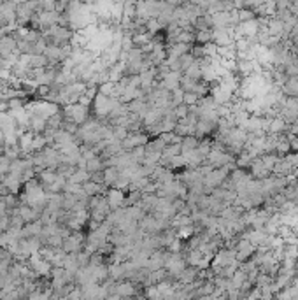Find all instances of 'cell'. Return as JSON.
<instances>
[{
    "label": "cell",
    "instance_id": "obj_1",
    "mask_svg": "<svg viewBox=\"0 0 298 300\" xmlns=\"http://www.w3.org/2000/svg\"><path fill=\"white\" fill-rule=\"evenodd\" d=\"M88 112H89V107H86V105H83L78 102V104L65 105L62 114H63V119H65V121H70V123H76L78 127H81L86 119L89 118Z\"/></svg>",
    "mask_w": 298,
    "mask_h": 300
},
{
    "label": "cell",
    "instance_id": "obj_2",
    "mask_svg": "<svg viewBox=\"0 0 298 300\" xmlns=\"http://www.w3.org/2000/svg\"><path fill=\"white\" fill-rule=\"evenodd\" d=\"M85 241H86V237H85L83 232H72V234L63 241L62 250L65 251L67 254L81 253V251L85 250Z\"/></svg>",
    "mask_w": 298,
    "mask_h": 300
},
{
    "label": "cell",
    "instance_id": "obj_3",
    "mask_svg": "<svg viewBox=\"0 0 298 300\" xmlns=\"http://www.w3.org/2000/svg\"><path fill=\"white\" fill-rule=\"evenodd\" d=\"M28 267L34 270L35 274L39 277H51V270H53V265L49 262H46L39 253L37 254H32L30 258L27 260Z\"/></svg>",
    "mask_w": 298,
    "mask_h": 300
},
{
    "label": "cell",
    "instance_id": "obj_4",
    "mask_svg": "<svg viewBox=\"0 0 298 300\" xmlns=\"http://www.w3.org/2000/svg\"><path fill=\"white\" fill-rule=\"evenodd\" d=\"M147 143H149L147 134H144V132H135V134H128V137L121 143V148H123V151H128V153H130V151H133L135 148L146 146Z\"/></svg>",
    "mask_w": 298,
    "mask_h": 300
},
{
    "label": "cell",
    "instance_id": "obj_5",
    "mask_svg": "<svg viewBox=\"0 0 298 300\" xmlns=\"http://www.w3.org/2000/svg\"><path fill=\"white\" fill-rule=\"evenodd\" d=\"M105 200H107L109 207H111V211H116V209H121L125 207V192H121V190H116V188H109L107 192H105Z\"/></svg>",
    "mask_w": 298,
    "mask_h": 300
},
{
    "label": "cell",
    "instance_id": "obj_6",
    "mask_svg": "<svg viewBox=\"0 0 298 300\" xmlns=\"http://www.w3.org/2000/svg\"><path fill=\"white\" fill-rule=\"evenodd\" d=\"M14 51H18V43L12 35H5L0 39V58L2 60H7Z\"/></svg>",
    "mask_w": 298,
    "mask_h": 300
},
{
    "label": "cell",
    "instance_id": "obj_7",
    "mask_svg": "<svg viewBox=\"0 0 298 300\" xmlns=\"http://www.w3.org/2000/svg\"><path fill=\"white\" fill-rule=\"evenodd\" d=\"M181 77H182V74L181 72H169L167 76H163L162 77V81H160V86L162 88H165L167 92H174V90H177V88H181Z\"/></svg>",
    "mask_w": 298,
    "mask_h": 300
},
{
    "label": "cell",
    "instance_id": "obj_8",
    "mask_svg": "<svg viewBox=\"0 0 298 300\" xmlns=\"http://www.w3.org/2000/svg\"><path fill=\"white\" fill-rule=\"evenodd\" d=\"M114 295L121 297L123 300L133 299L137 297V286L132 281H120L116 283V290H114Z\"/></svg>",
    "mask_w": 298,
    "mask_h": 300
},
{
    "label": "cell",
    "instance_id": "obj_9",
    "mask_svg": "<svg viewBox=\"0 0 298 300\" xmlns=\"http://www.w3.org/2000/svg\"><path fill=\"white\" fill-rule=\"evenodd\" d=\"M16 211H18V214L21 216V219L25 221V225H27V223H35V221H39V219H41V212H37L35 209L28 207V205H20Z\"/></svg>",
    "mask_w": 298,
    "mask_h": 300
},
{
    "label": "cell",
    "instance_id": "obj_10",
    "mask_svg": "<svg viewBox=\"0 0 298 300\" xmlns=\"http://www.w3.org/2000/svg\"><path fill=\"white\" fill-rule=\"evenodd\" d=\"M107 270H109V279H113V281L116 283L127 281V274H125L123 263H109Z\"/></svg>",
    "mask_w": 298,
    "mask_h": 300
},
{
    "label": "cell",
    "instance_id": "obj_11",
    "mask_svg": "<svg viewBox=\"0 0 298 300\" xmlns=\"http://www.w3.org/2000/svg\"><path fill=\"white\" fill-rule=\"evenodd\" d=\"M107 190L109 188L105 185H97V183H93V181H88L83 185V192H85V195L88 197V199L97 197V195H105Z\"/></svg>",
    "mask_w": 298,
    "mask_h": 300
},
{
    "label": "cell",
    "instance_id": "obj_12",
    "mask_svg": "<svg viewBox=\"0 0 298 300\" xmlns=\"http://www.w3.org/2000/svg\"><path fill=\"white\" fill-rule=\"evenodd\" d=\"M120 176H121V172L116 169V167H105V169H104V183H105V186L113 188L114 183L120 179Z\"/></svg>",
    "mask_w": 298,
    "mask_h": 300
},
{
    "label": "cell",
    "instance_id": "obj_13",
    "mask_svg": "<svg viewBox=\"0 0 298 300\" xmlns=\"http://www.w3.org/2000/svg\"><path fill=\"white\" fill-rule=\"evenodd\" d=\"M200 144V139H197L195 135H190V137H184L181 143V154H186V153H191L195 151Z\"/></svg>",
    "mask_w": 298,
    "mask_h": 300
},
{
    "label": "cell",
    "instance_id": "obj_14",
    "mask_svg": "<svg viewBox=\"0 0 298 300\" xmlns=\"http://www.w3.org/2000/svg\"><path fill=\"white\" fill-rule=\"evenodd\" d=\"M89 177H91V174L88 172V170H85V169H78L76 172L72 174V176L67 179L69 183H74V185H85V183H88L89 181Z\"/></svg>",
    "mask_w": 298,
    "mask_h": 300
},
{
    "label": "cell",
    "instance_id": "obj_15",
    "mask_svg": "<svg viewBox=\"0 0 298 300\" xmlns=\"http://www.w3.org/2000/svg\"><path fill=\"white\" fill-rule=\"evenodd\" d=\"M281 92L288 97H298V77H288V81L283 85Z\"/></svg>",
    "mask_w": 298,
    "mask_h": 300
},
{
    "label": "cell",
    "instance_id": "obj_16",
    "mask_svg": "<svg viewBox=\"0 0 298 300\" xmlns=\"http://www.w3.org/2000/svg\"><path fill=\"white\" fill-rule=\"evenodd\" d=\"M104 169H105V163H104V160H102L100 156H95V158H91V160H88V162H86V170H88L89 174L104 172Z\"/></svg>",
    "mask_w": 298,
    "mask_h": 300
},
{
    "label": "cell",
    "instance_id": "obj_17",
    "mask_svg": "<svg viewBox=\"0 0 298 300\" xmlns=\"http://www.w3.org/2000/svg\"><path fill=\"white\" fill-rule=\"evenodd\" d=\"M253 160H255V158H253L248 151H242V153L239 154V158H237L235 165L239 167V169H249L251 163H253Z\"/></svg>",
    "mask_w": 298,
    "mask_h": 300
},
{
    "label": "cell",
    "instance_id": "obj_18",
    "mask_svg": "<svg viewBox=\"0 0 298 300\" xmlns=\"http://www.w3.org/2000/svg\"><path fill=\"white\" fill-rule=\"evenodd\" d=\"M193 41H195V32H188V30H182L181 34H179L177 37L174 39V43H177V44H188V46H191V44H193Z\"/></svg>",
    "mask_w": 298,
    "mask_h": 300
},
{
    "label": "cell",
    "instance_id": "obj_19",
    "mask_svg": "<svg viewBox=\"0 0 298 300\" xmlns=\"http://www.w3.org/2000/svg\"><path fill=\"white\" fill-rule=\"evenodd\" d=\"M182 74H184V76H188V77H191V79H195V81H202V65L198 63V60H197V62H195L190 69L184 70Z\"/></svg>",
    "mask_w": 298,
    "mask_h": 300
},
{
    "label": "cell",
    "instance_id": "obj_20",
    "mask_svg": "<svg viewBox=\"0 0 298 300\" xmlns=\"http://www.w3.org/2000/svg\"><path fill=\"white\" fill-rule=\"evenodd\" d=\"M198 83H200V81H195V79H191V77H188V76H184V74H182V77H181V90L184 93H193L195 86H197Z\"/></svg>",
    "mask_w": 298,
    "mask_h": 300
},
{
    "label": "cell",
    "instance_id": "obj_21",
    "mask_svg": "<svg viewBox=\"0 0 298 300\" xmlns=\"http://www.w3.org/2000/svg\"><path fill=\"white\" fill-rule=\"evenodd\" d=\"M195 41L200 43V46L204 44H211L213 43V30H200L195 34Z\"/></svg>",
    "mask_w": 298,
    "mask_h": 300
},
{
    "label": "cell",
    "instance_id": "obj_22",
    "mask_svg": "<svg viewBox=\"0 0 298 300\" xmlns=\"http://www.w3.org/2000/svg\"><path fill=\"white\" fill-rule=\"evenodd\" d=\"M279 160H281V158H279L275 153H267V154H263V156H261V162H263V165L267 167V169L270 170V172L274 170L275 163H277Z\"/></svg>",
    "mask_w": 298,
    "mask_h": 300
},
{
    "label": "cell",
    "instance_id": "obj_23",
    "mask_svg": "<svg viewBox=\"0 0 298 300\" xmlns=\"http://www.w3.org/2000/svg\"><path fill=\"white\" fill-rule=\"evenodd\" d=\"M79 202L78 195H70V193H63V209L65 211H72L74 205Z\"/></svg>",
    "mask_w": 298,
    "mask_h": 300
},
{
    "label": "cell",
    "instance_id": "obj_24",
    "mask_svg": "<svg viewBox=\"0 0 298 300\" xmlns=\"http://www.w3.org/2000/svg\"><path fill=\"white\" fill-rule=\"evenodd\" d=\"M146 28H147V34L149 35H155V34H158L160 30L163 28V25L160 23V19L158 18H151L149 21L146 23Z\"/></svg>",
    "mask_w": 298,
    "mask_h": 300
},
{
    "label": "cell",
    "instance_id": "obj_25",
    "mask_svg": "<svg viewBox=\"0 0 298 300\" xmlns=\"http://www.w3.org/2000/svg\"><path fill=\"white\" fill-rule=\"evenodd\" d=\"M195 62H197V58H195L191 53H188V54H184V56L179 58V63H181V70H182V72L190 69V67L193 65Z\"/></svg>",
    "mask_w": 298,
    "mask_h": 300
},
{
    "label": "cell",
    "instance_id": "obj_26",
    "mask_svg": "<svg viewBox=\"0 0 298 300\" xmlns=\"http://www.w3.org/2000/svg\"><path fill=\"white\" fill-rule=\"evenodd\" d=\"M167 169H186V160H184V156L182 154H179V156H175V158H172L170 162L167 163Z\"/></svg>",
    "mask_w": 298,
    "mask_h": 300
},
{
    "label": "cell",
    "instance_id": "obj_27",
    "mask_svg": "<svg viewBox=\"0 0 298 300\" xmlns=\"http://www.w3.org/2000/svg\"><path fill=\"white\" fill-rule=\"evenodd\" d=\"M170 97H172V109L177 107V105H181V104H184V92H182L181 88L174 90V92L170 93Z\"/></svg>",
    "mask_w": 298,
    "mask_h": 300
},
{
    "label": "cell",
    "instance_id": "obj_28",
    "mask_svg": "<svg viewBox=\"0 0 298 300\" xmlns=\"http://www.w3.org/2000/svg\"><path fill=\"white\" fill-rule=\"evenodd\" d=\"M9 169H11V160L4 154H0V177H4L9 174Z\"/></svg>",
    "mask_w": 298,
    "mask_h": 300
},
{
    "label": "cell",
    "instance_id": "obj_29",
    "mask_svg": "<svg viewBox=\"0 0 298 300\" xmlns=\"http://www.w3.org/2000/svg\"><path fill=\"white\" fill-rule=\"evenodd\" d=\"M190 114V107L186 104H181V105H177V107H174V116H175V119H184L186 116Z\"/></svg>",
    "mask_w": 298,
    "mask_h": 300
},
{
    "label": "cell",
    "instance_id": "obj_30",
    "mask_svg": "<svg viewBox=\"0 0 298 300\" xmlns=\"http://www.w3.org/2000/svg\"><path fill=\"white\" fill-rule=\"evenodd\" d=\"M167 250L170 251V253H181V250H182V243H181V239H175L174 243L170 244V246L167 248Z\"/></svg>",
    "mask_w": 298,
    "mask_h": 300
},
{
    "label": "cell",
    "instance_id": "obj_31",
    "mask_svg": "<svg viewBox=\"0 0 298 300\" xmlns=\"http://www.w3.org/2000/svg\"><path fill=\"white\" fill-rule=\"evenodd\" d=\"M104 300H123L121 297H118V295H109V297H105Z\"/></svg>",
    "mask_w": 298,
    "mask_h": 300
},
{
    "label": "cell",
    "instance_id": "obj_32",
    "mask_svg": "<svg viewBox=\"0 0 298 300\" xmlns=\"http://www.w3.org/2000/svg\"><path fill=\"white\" fill-rule=\"evenodd\" d=\"M53 300H69L67 297H60V299H53Z\"/></svg>",
    "mask_w": 298,
    "mask_h": 300
}]
</instances>
